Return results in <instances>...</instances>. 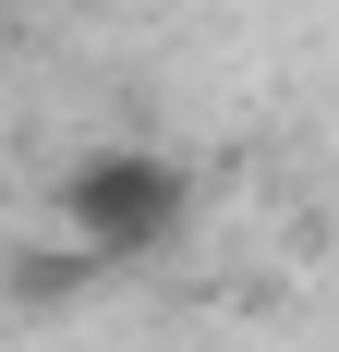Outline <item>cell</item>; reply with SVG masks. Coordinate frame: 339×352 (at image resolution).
Listing matches in <instances>:
<instances>
[{
    "label": "cell",
    "mask_w": 339,
    "mask_h": 352,
    "mask_svg": "<svg viewBox=\"0 0 339 352\" xmlns=\"http://www.w3.org/2000/svg\"><path fill=\"white\" fill-rule=\"evenodd\" d=\"M73 231H85V255H145L182 219V170H158V158H85V170L61 182Z\"/></svg>",
    "instance_id": "cell-1"
}]
</instances>
